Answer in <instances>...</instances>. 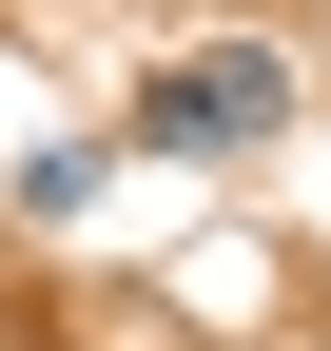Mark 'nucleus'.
Wrapping results in <instances>:
<instances>
[{"label":"nucleus","instance_id":"obj_1","mask_svg":"<svg viewBox=\"0 0 331 351\" xmlns=\"http://www.w3.org/2000/svg\"><path fill=\"white\" fill-rule=\"evenodd\" d=\"M137 117H156L176 156H254L273 117H293V78H273L254 39H195V59H156V98H137Z\"/></svg>","mask_w":331,"mask_h":351}]
</instances>
